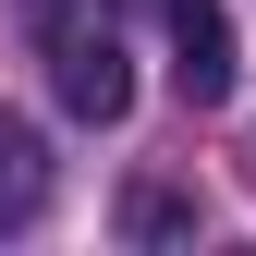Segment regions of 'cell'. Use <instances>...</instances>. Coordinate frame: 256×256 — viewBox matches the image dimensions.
<instances>
[{"instance_id": "cell-1", "label": "cell", "mask_w": 256, "mask_h": 256, "mask_svg": "<svg viewBox=\"0 0 256 256\" xmlns=\"http://www.w3.org/2000/svg\"><path fill=\"white\" fill-rule=\"evenodd\" d=\"M37 49H49V86H61L74 122H122V110H134V61H122L110 12L98 24H61V37H37Z\"/></svg>"}, {"instance_id": "cell-2", "label": "cell", "mask_w": 256, "mask_h": 256, "mask_svg": "<svg viewBox=\"0 0 256 256\" xmlns=\"http://www.w3.org/2000/svg\"><path fill=\"white\" fill-rule=\"evenodd\" d=\"M158 12H171V74H183V98L220 110V98H232V12H220V0H158Z\"/></svg>"}, {"instance_id": "cell-3", "label": "cell", "mask_w": 256, "mask_h": 256, "mask_svg": "<svg viewBox=\"0 0 256 256\" xmlns=\"http://www.w3.org/2000/svg\"><path fill=\"white\" fill-rule=\"evenodd\" d=\"M37 208H49V146H37V122L0 110V232H24Z\"/></svg>"}, {"instance_id": "cell-4", "label": "cell", "mask_w": 256, "mask_h": 256, "mask_svg": "<svg viewBox=\"0 0 256 256\" xmlns=\"http://www.w3.org/2000/svg\"><path fill=\"white\" fill-rule=\"evenodd\" d=\"M122 232H134V244H183V232H196V196H171V183H134V196H122Z\"/></svg>"}, {"instance_id": "cell-5", "label": "cell", "mask_w": 256, "mask_h": 256, "mask_svg": "<svg viewBox=\"0 0 256 256\" xmlns=\"http://www.w3.org/2000/svg\"><path fill=\"white\" fill-rule=\"evenodd\" d=\"M110 0H24V24H37V37H61V24H98Z\"/></svg>"}]
</instances>
